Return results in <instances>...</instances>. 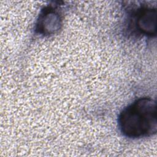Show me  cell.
<instances>
[{
  "mask_svg": "<svg viewBox=\"0 0 157 157\" xmlns=\"http://www.w3.org/2000/svg\"><path fill=\"white\" fill-rule=\"evenodd\" d=\"M118 126L129 138L151 136L157 129L156 104L149 98H139L124 108L118 117Z\"/></svg>",
  "mask_w": 157,
  "mask_h": 157,
  "instance_id": "6da1fadb",
  "label": "cell"
},
{
  "mask_svg": "<svg viewBox=\"0 0 157 157\" xmlns=\"http://www.w3.org/2000/svg\"><path fill=\"white\" fill-rule=\"evenodd\" d=\"M60 14L53 7H48L40 14L36 25V31L44 35L54 34L61 26Z\"/></svg>",
  "mask_w": 157,
  "mask_h": 157,
  "instance_id": "7a4b0ae2",
  "label": "cell"
},
{
  "mask_svg": "<svg viewBox=\"0 0 157 157\" xmlns=\"http://www.w3.org/2000/svg\"><path fill=\"white\" fill-rule=\"evenodd\" d=\"M137 29L146 36H153L156 34V10L155 8L144 7L136 15Z\"/></svg>",
  "mask_w": 157,
  "mask_h": 157,
  "instance_id": "3957f363",
  "label": "cell"
}]
</instances>
